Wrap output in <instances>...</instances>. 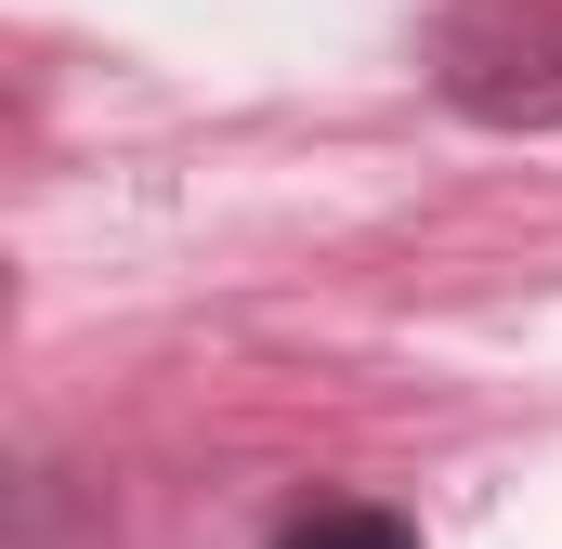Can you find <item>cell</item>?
<instances>
[{
	"label": "cell",
	"mask_w": 562,
	"mask_h": 549,
	"mask_svg": "<svg viewBox=\"0 0 562 549\" xmlns=\"http://www.w3.org/2000/svg\"><path fill=\"white\" fill-rule=\"evenodd\" d=\"M419 79L471 132H562V0H445Z\"/></svg>",
	"instance_id": "6da1fadb"
},
{
	"label": "cell",
	"mask_w": 562,
	"mask_h": 549,
	"mask_svg": "<svg viewBox=\"0 0 562 549\" xmlns=\"http://www.w3.org/2000/svg\"><path fill=\"white\" fill-rule=\"evenodd\" d=\"M262 549H419V524H406L393 497H301Z\"/></svg>",
	"instance_id": "7a4b0ae2"
}]
</instances>
